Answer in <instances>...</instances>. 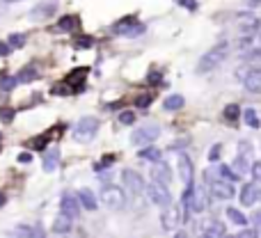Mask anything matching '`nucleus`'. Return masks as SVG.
<instances>
[{
	"label": "nucleus",
	"mask_w": 261,
	"mask_h": 238,
	"mask_svg": "<svg viewBox=\"0 0 261 238\" xmlns=\"http://www.w3.org/2000/svg\"><path fill=\"white\" fill-rule=\"evenodd\" d=\"M227 58V44H218L213 46L211 51H206V55L200 60L197 64V73H206V71H213L215 66H220Z\"/></svg>",
	"instance_id": "1"
},
{
	"label": "nucleus",
	"mask_w": 261,
	"mask_h": 238,
	"mask_svg": "<svg viewBox=\"0 0 261 238\" xmlns=\"http://www.w3.org/2000/svg\"><path fill=\"white\" fill-rule=\"evenodd\" d=\"M101 202L108 206V208H113V211H119L126 206V195L121 188L117 185H106L103 190H101Z\"/></svg>",
	"instance_id": "2"
},
{
	"label": "nucleus",
	"mask_w": 261,
	"mask_h": 238,
	"mask_svg": "<svg viewBox=\"0 0 261 238\" xmlns=\"http://www.w3.org/2000/svg\"><path fill=\"white\" fill-rule=\"evenodd\" d=\"M158 135H161V126H158V124L140 126V128L133 131V135H131V145H133V147L151 145L154 140H158Z\"/></svg>",
	"instance_id": "3"
},
{
	"label": "nucleus",
	"mask_w": 261,
	"mask_h": 238,
	"mask_svg": "<svg viewBox=\"0 0 261 238\" xmlns=\"http://www.w3.org/2000/svg\"><path fill=\"white\" fill-rule=\"evenodd\" d=\"M99 131V119L94 117H83L74 128V140L76 142H89Z\"/></svg>",
	"instance_id": "4"
},
{
	"label": "nucleus",
	"mask_w": 261,
	"mask_h": 238,
	"mask_svg": "<svg viewBox=\"0 0 261 238\" xmlns=\"http://www.w3.org/2000/svg\"><path fill=\"white\" fill-rule=\"evenodd\" d=\"M147 190V197L154 202L156 206H163V208H168V206H172V197H170V190L168 185L158 183V181H151V183L145 188Z\"/></svg>",
	"instance_id": "5"
},
{
	"label": "nucleus",
	"mask_w": 261,
	"mask_h": 238,
	"mask_svg": "<svg viewBox=\"0 0 261 238\" xmlns=\"http://www.w3.org/2000/svg\"><path fill=\"white\" fill-rule=\"evenodd\" d=\"M121 181H124L126 190L131 192V195H142V192H145V181H142V177L138 172H133V170H124V172H121Z\"/></svg>",
	"instance_id": "6"
},
{
	"label": "nucleus",
	"mask_w": 261,
	"mask_h": 238,
	"mask_svg": "<svg viewBox=\"0 0 261 238\" xmlns=\"http://www.w3.org/2000/svg\"><path fill=\"white\" fill-rule=\"evenodd\" d=\"M60 208H62V215L69 220L78 218V211H81V202H78V197L76 195H71V192H64L60 199Z\"/></svg>",
	"instance_id": "7"
},
{
	"label": "nucleus",
	"mask_w": 261,
	"mask_h": 238,
	"mask_svg": "<svg viewBox=\"0 0 261 238\" xmlns=\"http://www.w3.org/2000/svg\"><path fill=\"white\" fill-rule=\"evenodd\" d=\"M204 204H206V192H204V188H195L193 185V192H190V197H188L183 208H186L188 213H202L204 211Z\"/></svg>",
	"instance_id": "8"
},
{
	"label": "nucleus",
	"mask_w": 261,
	"mask_h": 238,
	"mask_svg": "<svg viewBox=\"0 0 261 238\" xmlns=\"http://www.w3.org/2000/svg\"><path fill=\"white\" fill-rule=\"evenodd\" d=\"M250 158H252V145L250 142H241L238 145V158L234 163V172L241 177V172H245L250 167Z\"/></svg>",
	"instance_id": "9"
},
{
	"label": "nucleus",
	"mask_w": 261,
	"mask_h": 238,
	"mask_svg": "<svg viewBox=\"0 0 261 238\" xmlns=\"http://www.w3.org/2000/svg\"><path fill=\"white\" fill-rule=\"evenodd\" d=\"M151 181H158L163 185H168L172 181V170H170L168 163H163V158L156 160L154 167H151Z\"/></svg>",
	"instance_id": "10"
},
{
	"label": "nucleus",
	"mask_w": 261,
	"mask_h": 238,
	"mask_svg": "<svg viewBox=\"0 0 261 238\" xmlns=\"http://www.w3.org/2000/svg\"><path fill=\"white\" fill-rule=\"evenodd\" d=\"M238 199H241L243 206H255L257 199H259V185H257V181H252V183H245L241 188V195H238Z\"/></svg>",
	"instance_id": "11"
},
{
	"label": "nucleus",
	"mask_w": 261,
	"mask_h": 238,
	"mask_svg": "<svg viewBox=\"0 0 261 238\" xmlns=\"http://www.w3.org/2000/svg\"><path fill=\"white\" fill-rule=\"evenodd\" d=\"M211 192H213L218 199H232L236 195L232 181H225V178H220V181H213V183H211Z\"/></svg>",
	"instance_id": "12"
},
{
	"label": "nucleus",
	"mask_w": 261,
	"mask_h": 238,
	"mask_svg": "<svg viewBox=\"0 0 261 238\" xmlns=\"http://www.w3.org/2000/svg\"><path fill=\"white\" fill-rule=\"evenodd\" d=\"M243 85H245V89H248L250 94H259L261 92V71L257 69V66H252V69L245 73Z\"/></svg>",
	"instance_id": "13"
},
{
	"label": "nucleus",
	"mask_w": 261,
	"mask_h": 238,
	"mask_svg": "<svg viewBox=\"0 0 261 238\" xmlns=\"http://www.w3.org/2000/svg\"><path fill=\"white\" fill-rule=\"evenodd\" d=\"M128 21H131V19H124L121 23H117V26L113 28V32L115 34H121V37H138V34L145 32V26H140V23L128 26Z\"/></svg>",
	"instance_id": "14"
},
{
	"label": "nucleus",
	"mask_w": 261,
	"mask_h": 238,
	"mask_svg": "<svg viewBox=\"0 0 261 238\" xmlns=\"http://www.w3.org/2000/svg\"><path fill=\"white\" fill-rule=\"evenodd\" d=\"M78 28H81V19L74 16V14H67V16H60L55 30H58V32H74V30H78Z\"/></svg>",
	"instance_id": "15"
},
{
	"label": "nucleus",
	"mask_w": 261,
	"mask_h": 238,
	"mask_svg": "<svg viewBox=\"0 0 261 238\" xmlns=\"http://www.w3.org/2000/svg\"><path fill=\"white\" fill-rule=\"evenodd\" d=\"M58 165H60V149H48L44 153V163H41L44 172H55Z\"/></svg>",
	"instance_id": "16"
},
{
	"label": "nucleus",
	"mask_w": 261,
	"mask_h": 238,
	"mask_svg": "<svg viewBox=\"0 0 261 238\" xmlns=\"http://www.w3.org/2000/svg\"><path fill=\"white\" fill-rule=\"evenodd\" d=\"M78 202H81V206L87 208V211H96V206H99L96 195H94L92 190H87V188H83V190L78 192Z\"/></svg>",
	"instance_id": "17"
},
{
	"label": "nucleus",
	"mask_w": 261,
	"mask_h": 238,
	"mask_svg": "<svg viewBox=\"0 0 261 238\" xmlns=\"http://www.w3.org/2000/svg\"><path fill=\"white\" fill-rule=\"evenodd\" d=\"M179 177L183 178V183L193 181V160L188 158V156H181L179 158Z\"/></svg>",
	"instance_id": "18"
},
{
	"label": "nucleus",
	"mask_w": 261,
	"mask_h": 238,
	"mask_svg": "<svg viewBox=\"0 0 261 238\" xmlns=\"http://www.w3.org/2000/svg\"><path fill=\"white\" fill-rule=\"evenodd\" d=\"M204 236L206 238H222L225 234H227V229H225V225L222 222H206L204 225Z\"/></svg>",
	"instance_id": "19"
},
{
	"label": "nucleus",
	"mask_w": 261,
	"mask_h": 238,
	"mask_svg": "<svg viewBox=\"0 0 261 238\" xmlns=\"http://www.w3.org/2000/svg\"><path fill=\"white\" fill-rule=\"evenodd\" d=\"M161 149L158 147H145V149H140V153H138V158L140 160H149V163H156V160H161Z\"/></svg>",
	"instance_id": "20"
},
{
	"label": "nucleus",
	"mask_w": 261,
	"mask_h": 238,
	"mask_svg": "<svg viewBox=\"0 0 261 238\" xmlns=\"http://www.w3.org/2000/svg\"><path fill=\"white\" fill-rule=\"evenodd\" d=\"M183 103H186V99H183L181 94H172V96H168V99H165L163 108H165L168 113H174V110H181V108H183Z\"/></svg>",
	"instance_id": "21"
},
{
	"label": "nucleus",
	"mask_w": 261,
	"mask_h": 238,
	"mask_svg": "<svg viewBox=\"0 0 261 238\" xmlns=\"http://www.w3.org/2000/svg\"><path fill=\"white\" fill-rule=\"evenodd\" d=\"M69 232H71V220L69 218L62 215V218H58L53 222V234H58V236H67Z\"/></svg>",
	"instance_id": "22"
},
{
	"label": "nucleus",
	"mask_w": 261,
	"mask_h": 238,
	"mask_svg": "<svg viewBox=\"0 0 261 238\" xmlns=\"http://www.w3.org/2000/svg\"><path fill=\"white\" fill-rule=\"evenodd\" d=\"M14 236L41 238V236H44V232H41V227H19V229H14Z\"/></svg>",
	"instance_id": "23"
},
{
	"label": "nucleus",
	"mask_w": 261,
	"mask_h": 238,
	"mask_svg": "<svg viewBox=\"0 0 261 238\" xmlns=\"http://www.w3.org/2000/svg\"><path fill=\"white\" fill-rule=\"evenodd\" d=\"M176 220H179V215H176V208H170V211L163 213V229L165 232H172L174 225H176Z\"/></svg>",
	"instance_id": "24"
},
{
	"label": "nucleus",
	"mask_w": 261,
	"mask_h": 238,
	"mask_svg": "<svg viewBox=\"0 0 261 238\" xmlns=\"http://www.w3.org/2000/svg\"><path fill=\"white\" fill-rule=\"evenodd\" d=\"M37 76H39L37 66H26V69H21V73L16 76V83H28V80H34Z\"/></svg>",
	"instance_id": "25"
},
{
	"label": "nucleus",
	"mask_w": 261,
	"mask_h": 238,
	"mask_svg": "<svg viewBox=\"0 0 261 238\" xmlns=\"http://www.w3.org/2000/svg\"><path fill=\"white\" fill-rule=\"evenodd\" d=\"M55 12V5L53 2H48V5H39L32 9V19H46V16H51V14Z\"/></svg>",
	"instance_id": "26"
},
{
	"label": "nucleus",
	"mask_w": 261,
	"mask_h": 238,
	"mask_svg": "<svg viewBox=\"0 0 261 238\" xmlns=\"http://www.w3.org/2000/svg\"><path fill=\"white\" fill-rule=\"evenodd\" d=\"M225 213H227V218L232 220L234 225H238V227H245V225H248V218H245V215H243L238 208H227Z\"/></svg>",
	"instance_id": "27"
},
{
	"label": "nucleus",
	"mask_w": 261,
	"mask_h": 238,
	"mask_svg": "<svg viewBox=\"0 0 261 238\" xmlns=\"http://www.w3.org/2000/svg\"><path fill=\"white\" fill-rule=\"evenodd\" d=\"M243 119H245V124H248L250 128H259V117H257V113L252 108H245V110H243Z\"/></svg>",
	"instance_id": "28"
},
{
	"label": "nucleus",
	"mask_w": 261,
	"mask_h": 238,
	"mask_svg": "<svg viewBox=\"0 0 261 238\" xmlns=\"http://www.w3.org/2000/svg\"><path fill=\"white\" fill-rule=\"evenodd\" d=\"M218 174H220V178H225V181H236V178H238V174L229 165H220L218 167Z\"/></svg>",
	"instance_id": "29"
},
{
	"label": "nucleus",
	"mask_w": 261,
	"mask_h": 238,
	"mask_svg": "<svg viewBox=\"0 0 261 238\" xmlns=\"http://www.w3.org/2000/svg\"><path fill=\"white\" fill-rule=\"evenodd\" d=\"M7 44H9V48H23V44H26V37H23V34H9Z\"/></svg>",
	"instance_id": "30"
},
{
	"label": "nucleus",
	"mask_w": 261,
	"mask_h": 238,
	"mask_svg": "<svg viewBox=\"0 0 261 238\" xmlns=\"http://www.w3.org/2000/svg\"><path fill=\"white\" fill-rule=\"evenodd\" d=\"M14 87H16V78H9V76L0 78V89H2V92H12Z\"/></svg>",
	"instance_id": "31"
},
{
	"label": "nucleus",
	"mask_w": 261,
	"mask_h": 238,
	"mask_svg": "<svg viewBox=\"0 0 261 238\" xmlns=\"http://www.w3.org/2000/svg\"><path fill=\"white\" fill-rule=\"evenodd\" d=\"M133 121H135V113H133V110H124V113H119V124L131 126Z\"/></svg>",
	"instance_id": "32"
},
{
	"label": "nucleus",
	"mask_w": 261,
	"mask_h": 238,
	"mask_svg": "<svg viewBox=\"0 0 261 238\" xmlns=\"http://www.w3.org/2000/svg\"><path fill=\"white\" fill-rule=\"evenodd\" d=\"M92 44H94L92 37H78L76 39V48L78 51H87V48H92Z\"/></svg>",
	"instance_id": "33"
},
{
	"label": "nucleus",
	"mask_w": 261,
	"mask_h": 238,
	"mask_svg": "<svg viewBox=\"0 0 261 238\" xmlns=\"http://www.w3.org/2000/svg\"><path fill=\"white\" fill-rule=\"evenodd\" d=\"M0 119H2L5 124H9V121L14 119V110L12 108H0Z\"/></svg>",
	"instance_id": "34"
},
{
	"label": "nucleus",
	"mask_w": 261,
	"mask_h": 238,
	"mask_svg": "<svg viewBox=\"0 0 261 238\" xmlns=\"http://www.w3.org/2000/svg\"><path fill=\"white\" fill-rule=\"evenodd\" d=\"M220 149H222L220 145L211 147V153H208V160H211V163H218V160H220Z\"/></svg>",
	"instance_id": "35"
},
{
	"label": "nucleus",
	"mask_w": 261,
	"mask_h": 238,
	"mask_svg": "<svg viewBox=\"0 0 261 238\" xmlns=\"http://www.w3.org/2000/svg\"><path fill=\"white\" fill-rule=\"evenodd\" d=\"M149 103H151V96H149V94H142V96L135 99V106L138 108H149Z\"/></svg>",
	"instance_id": "36"
},
{
	"label": "nucleus",
	"mask_w": 261,
	"mask_h": 238,
	"mask_svg": "<svg viewBox=\"0 0 261 238\" xmlns=\"http://www.w3.org/2000/svg\"><path fill=\"white\" fill-rule=\"evenodd\" d=\"M238 115H241V108H238V106H229L227 110H225V117H227V119H236Z\"/></svg>",
	"instance_id": "37"
},
{
	"label": "nucleus",
	"mask_w": 261,
	"mask_h": 238,
	"mask_svg": "<svg viewBox=\"0 0 261 238\" xmlns=\"http://www.w3.org/2000/svg\"><path fill=\"white\" fill-rule=\"evenodd\" d=\"M250 172H252V181H257V183H259V178H261V163H252Z\"/></svg>",
	"instance_id": "38"
},
{
	"label": "nucleus",
	"mask_w": 261,
	"mask_h": 238,
	"mask_svg": "<svg viewBox=\"0 0 261 238\" xmlns=\"http://www.w3.org/2000/svg\"><path fill=\"white\" fill-rule=\"evenodd\" d=\"M46 142H48V138H46V135H41V138H34L32 145L37 147V149H44V147H46Z\"/></svg>",
	"instance_id": "39"
},
{
	"label": "nucleus",
	"mask_w": 261,
	"mask_h": 238,
	"mask_svg": "<svg viewBox=\"0 0 261 238\" xmlns=\"http://www.w3.org/2000/svg\"><path fill=\"white\" fill-rule=\"evenodd\" d=\"M243 236H245V238H257V236H259V232H257V229H245V232L238 234V238H243Z\"/></svg>",
	"instance_id": "40"
},
{
	"label": "nucleus",
	"mask_w": 261,
	"mask_h": 238,
	"mask_svg": "<svg viewBox=\"0 0 261 238\" xmlns=\"http://www.w3.org/2000/svg\"><path fill=\"white\" fill-rule=\"evenodd\" d=\"M30 160H32L30 153H19V163H30Z\"/></svg>",
	"instance_id": "41"
},
{
	"label": "nucleus",
	"mask_w": 261,
	"mask_h": 238,
	"mask_svg": "<svg viewBox=\"0 0 261 238\" xmlns=\"http://www.w3.org/2000/svg\"><path fill=\"white\" fill-rule=\"evenodd\" d=\"M9 51H12V48H9V44H2V41H0V55H7Z\"/></svg>",
	"instance_id": "42"
},
{
	"label": "nucleus",
	"mask_w": 261,
	"mask_h": 238,
	"mask_svg": "<svg viewBox=\"0 0 261 238\" xmlns=\"http://www.w3.org/2000/svg\"><path fill=\"white\" fill-rule=\"evenodd\" d=\"M181 5H183V7H190V9H195V7H197V5H195V0H181Z\"/></svg>",
	"instance_id": "43"
},
{
	"label": "nucleus",
	"mask_w": 261,
	"mask_h": 238,
	"mask_svg": "<svg viewBox=\"0 0 261 238\" xmlns=\"http://www.w3.org/2000/svg\"><path fill=\"white\" fill-rule=\"evenodd\" d=\"M5 202H7V199H5V195L0 192V206H5Z\"/></svg>",
	"instance_id": "44"
},
{
	"label": "nucleus",
	"mask_w": 261,
	"mask_h": 238,
	"mask_svg": "<svg viewBox=\"0 0 261 238\" xmlns=\"http://www.w3.org/2000/svg\"><path fill=\"white\" fill-rule=\"evenodd\" d=\"M5 2H19V0H5Z\"/></svg>",
	"instance_id": "45"
}]
</instances>
